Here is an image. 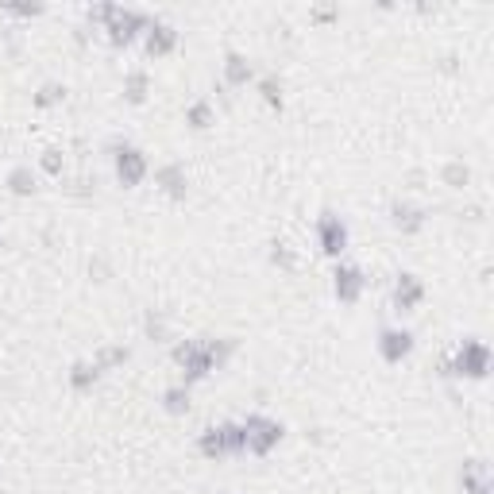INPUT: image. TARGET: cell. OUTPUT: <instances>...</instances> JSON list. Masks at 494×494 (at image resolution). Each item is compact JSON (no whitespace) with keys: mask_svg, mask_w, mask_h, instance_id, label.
I'll list each match as a JSON object with an SVG mask.
<instances>
[{"mask_svg":"<svg viewBox=\"0 0 494 494\" xmlns=\"http://www.w3.org/2000/svg\"><path fill=\"white\" fill-rule=\"evenodd\" d=\"M378 351H382L387 363H402V359L413 351V336H409L406 329H382V336H378Z\"/></svg>","mask_w":494,"mask_h":494,"instance_id":"5b68a950","label":"cell"},{"mask_svg":"<svg viewBox=\"0 0 494 494\" xmlns=\"http://www.w3.org/2000/svg\"><path fill=\"white\" fill-rule=\"evenodd\" d=\"M421 298H425V286H421L413 274H398V286H394V305L398 309H413Z\"/></svg>","mask_w":494,"mask_h":494,"instance_id":"8992f818","label":"cell"},{"mask_svg":"<svg viewBox=\"0 0 494 494\" xmlns=\"http://www.w3.org/2000/svg\"><path fill=\"white\" fill-rule=\"evenodd\" d=\"M243 433H247V452H255V455H267L282 440V425L278 421L259 417V413H251L247 421H243Z\"/></svg>","mask_w":494,"mask_h":494,"instance_id":"6da1fadb","label":"cell"},{"mask_svg":"<svg viewBox=\"0 0 494 494\" xmlns=\"http://www.w3.org/2000/svg\"><path fill=\"white\" fill-rule=\"evenodd\" d=\"M97 375H101L97 363H78V367L70 371V387L74 390H89L93 382H97Z\"/></svg>","mask_w":494,"mask_h":494,"instance_id":"8fae6325","label":"cell"},{"mask_svg":"<svg viewBox=\"0 0 494 494\" xmlns=\"http://www.w3.org/2000/svg\"><path fill=\"white\" fill-rule=\"evenodd\" d=\"M317 240H320V251L325 255H340L348 247V228H344V220L336 213H325L317 220Z\"/></svg>","mask_w":494,"mask_h":494,"instance_id":"7a4b0ae2","label":"cell"},{"mask_svg":"<svg viewBox=\"0 0 494 494\" xmlns=\"http://www.w3.org/2000/svg\"><path fill=\"white\" fill-rule=\"evenodd\" d=\"M8 189L16 197H28V194H35V178H31V170H23V166H16L8 174Z\"/></svg>","mask_w":494,"mask_h":494,"instance_id":"7c38bea8","label":"cell"},{"mask_svg":"<svg viewBox=\"0 0 494 494\" xmlns=\"http://www.w3.org/2000/svg\"><path fill=\"white\" fill-rule=\"evenodd\" d=\"M201 448L209 460H220V455H228V448H224V429H205V436H201Z\"/></svg>","mask_w":494,"mask_h":494,"instance_id":"30bf717a","label":"cell"},{"mask_svg":"<svg viewBox=\"0 0 494 494\" xmlns=\"http://www.w3.org/2000/svg\"><path fill=\"white\" fill-rule=\"evenodd\" d=\"M390 213H394V224L402 228V232H417V228L425 224V213H421V209H413V205H402V201H398Z\"/></svg>","mask_w":494,"mask_h":494,"instance_id":"ba28073f","label":"cell"},{"mask_svg":"<svg viewBox=\"0 0 494 494\" xmlns=\"http://www.w3.org/2000/svg\"><path fill=\"white\" fill-rule=\"evenodd\" d=\"M228 81H232V85H243V81L251 78V66H247V62L240 59V54H228Z\"/></svg>","mask_w":494,"mask_h":494,"instance_id":"5bb4252c","label":"cell"},{"mask_svg":"<svg viewBox=\"0 0 494 494\" xmlns=\"http://www.w3.org/2000/svg\"><path fill=\"white\" fill-rule=\"evenodd\" d=\"M185 120H189V124H194L197 132H201V127H209V120H213V112H209V105H205V101H197V105L189 108V112H185Z\"/></svg>","mask_w":494,"mask_h":494,"instance_id":"e0dca14e","label":"cell"},{"mask_svg":"<svg viewBox=\"0 0 494 494\" xmlns=\"http://www.w3.org/2000/svg\"><path fill=\"white\" fill-rule=\"evenodd\" d=\"M444 178H448V182H452V185H460V182H467V170H464V166H460V163H452V166H448V170H444Z\"/></svg>","mask_w":494,"mask_h":494,"instance_id":"44dd1931","label":"cell"},{"mask_svg":"<svg viewBox=\"0 0 494 494\" xmlns=\"http://www.w3.org/2000/svg\"><path fill=\"white\" fill-rule=\"evenodd\" d=\"M464 483H467V491L471 494H486V467H467Z\"/></svg>","mask_w":494,"mask_h":494,"instance_id":"2e32d148","label":"cell"},{"mask_svg":"<svg viewBox=\"0 0 494 494\" xmlns=\"http://www.w3.org/2000/svg\"><path fill=\"white\" fill-rule=\"evenodd\" d=\"M486 363H491V351H486V344H479V340H467L464 351H460V359H455V375L483 378V375H486Z\"/></svg>","mask_w":494,"mask_h":494,"instance_id":"3957f363","label":"cell"},{"mask_svg":"<svg viewBox=\"0 0 494 494\" xmlns=\"http://www.w3.org/2000/svg\"><path fill=\"white\" fill-rule=\"evenodd\" d=\"M263 97H267V105H282V93L274 81H263Z\"/></svg>","mask_w":494,"mask_h":494,"instance_id":"7402d4cb","label":"cell"},{"mask_svg":"<svg viewBox=\"0 0 494 494\" xmlns=\"http://www.w3.org/2000/svg\"><path fill=\"white\" fill-rule=\"evenodd\" d=\"M158 182H163V189L170 197H185V174L178 166H163V170H158Z\"/></svg>","mask_w":494,"mask_h":494,"instance_id":"9c48e42d","label":"cell"},{"mask_svg":"<svg viewBox=\"0 0 494 494\" xmlns=\"http://www.w3.org/2000/svg\"><path fill=\"white\" fill-rule=\"evenodd\" d=\"M359 290H363V274L356 267H340L336 271V298L340 301H356Z\"/></svg>","mask_w":494,"mask_h":494,"instance_id":"52a82bcc","label":"cell"},{"mask_svg":"<svg viewBox=\"0 0 494 494\" xmlns=\"http://www.w3.org/2000/svg\"><path fill=\"white\" fill-rule=\"evenodd\" d=\"M43 170H47V174H62V155L59 151H47V155H43Z\"/></svg>","mask_w":494,"mask_h":494,"instance_id":"d6986e66","label":"cell"},{"mask_svg":"<svg viewBox=\"0 0 494 494\" xmlns=\"http://www.w3.org/2000/svg\"><path fill=\"white\" fill-rule=\"evenodd\" d=\"M124 359H127L124 348H108V351H101V363H124Z\"/></svg>","mask_w":494,"mask_h":494,"instance_id":"603a6c76","label":"cell"},{"mask_svg":"<svg viewBox=\"0 0 494 494\" xmlns=\"http://www.w3.org/2000/svg\"><path fill=\"white\" fill-rule=\"evenodd\" d=\"M163 406H166V413H185V409H189V394H185L182 387L166 390V394H163Z\"/></svg>","mask_w":494,"mask_h":494,"instance_id":"9a60e30c","label":"cell"},{"mask_svg":"<svg viewBox=\"0 0 494 494\" xmlns=\"http://www.w3.org/2000/svg\"><path fill=\"white\" fill-rule=\"evenodd\" d=\"M116 174H120V182H124L127 189L143 182V178H147L143 151H136V147H120V151H116Z\"/></svg>","mask_w":494,"mask_h":494,"instance_id":"277c9868","label":"cell"},{"mask_svg":"<svg viewBox=\"0 0 494 494\" xmlns=\"http://www.w3.org/2000/svg\"><path fill=\"white\" fill-rule=\"evenodd\" d=\"M143 89H147V78L143 74H132V78H127V101L139 105V101H143Z\"/></svg>","mask_w":494,"mask_h":494,"instance_id":"ac0fdd59","label":"cell"},{"mask_svg":"<svg viewBox=\"0 0 494 494\" xmlns=\"http://www.w3.org/2000/svg\"><path fill=\"white\" fill-rule=\"evenodd\" d=\"M170 47H174V31L170 28H155L151 31V39H147V50H151V54H166Z\"/></svg>","mask_w":494,"mask_h":494,"instance_id":"4fadbf2b","label":"cell"},{"mask_svg":"<svg viewBox=\"0 0 494 494\" xmlns=\"http://www.w3.org/2000/svg\"><path fill=\"white\" fill-rule=\"evenodd\" d=\"M274 263H282V267H294V255L286 251V243H274Z\"/></svg>","mask_w":494,"mask_h":494,"instance_id":"cb8c5ba5","label":"cell"},{"mask_svg":"<svg viewBox=\"0 0 494 494\" xmlns=\"http://www.w3.org/2000/svg\"><path fill=\"white\" fill-rule=\"evenodd\" d=\"M62 97H66V89L47 85V89H43V97H39V105H54V101H62Z\"/></svg>","mask_w":494,"mask_h":494,"instance_id":"ffe728a7","label":"cell"}]
</instances>
